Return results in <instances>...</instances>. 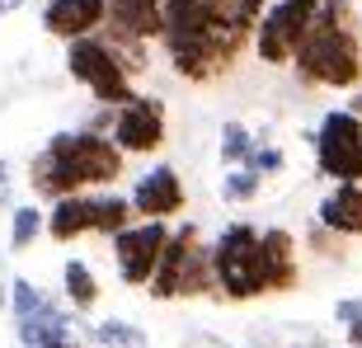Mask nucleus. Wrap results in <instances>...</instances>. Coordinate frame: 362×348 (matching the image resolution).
I'll return each instance as SVG.
<instances>
[{
	"instance_id": "aec40b11",
	"label": "nucleus",
	"mask_w": 362,
	"mask_h": 348,
	"mask_svg": "<svg viewBox=\"0 0 362 348\" xmlns=\"http://www.w3.org/2000/svg\"><path fill=\"white\" fill-rule=\"evenodd\" d=\"M62 296H66L71 311H94L99 306V278H94V268L85 259H66L62 264Z\"/></svg>"
},
{
	"instance_id": "c756f323",
	"label": "nucleus",
	"mask_w": 362,
	"mask_h": 348,
	"mask_svg": "<svg viewBox=\"0 0 362 348\" xmlns=\"http://www.w3.org/2000/svg\"><path fill=\"white\" fill-rule=\"evenodd\" d=\"M344 344H349V348H362V320H358V325H349V330H344Z\"/></svg>"
},
{
	"instance_id": "4468645a",
	"label": "nucleus",
	"mask_w": 362,
	"mask_h": 348,
	"mask_svg": "<svg viewBox=\"0 0 362 348\" xmlns=\"http://www.w3.org/2000/svg\"><path fill=\"white\" fill-rule=\"evenodd\" d=\"M202 231L198 221H179L175 231H170V245H165V255H160V268H156V278H151V301H179V273H184V255H188V245L198 240Z\"/></svg>"
},
{
	"instance_id": "2f4dec72",
	"label": "nucleus",
	"mask_w": 362,
	"mask_h": 348,
	"mask_svg": "<svg viewBox=\"0 0 362 348\" xmlns=\"http://www.w3.org/2000/svg\"><path fill=\"white\" fill-rule=\"evenodd\" d=\"M47 348H85L81 339H57V344H47Z\"/></svg>"
},
{
	"instance_id": "dca6fc26",
	"label": "nucleus",
	"mask_w": 362,
	"mask_h": 348,
	"mask_svg": "<svg viewBox=\"0 0 362 348\" xmlns=\"http://www.w3.org/2000/svg\"><path fill=\"white\" fill-rule=\"evenodd\" d=\"M47 236L57 245H71L81 236H94V193H71V198L47 207Z\"/></svg>"
},
{
	"instance_id": "5701e85b",
	"label": "nucleus",
	"mask_w": 362,
	"mask_h": 348,
	"mask_svg": "<svg viewBox=\"0 0 362 348\" xmlns=\"http://www.w3.org/2000/svg\"><path fill=\"white\" fill-rule=\"evenodd\" d=\"M255 146H259V132H250L245 122H226L221 127V165L226 170H240L255 156Z\"/></svg>"
},
{
	"instance_id": "9b49d317",
	"label": "nucleus",
	"mask_w": 362,
	"mask_h": 348,
	"mask_svg": "<svg viewBox=\"0 0 362 348\" xmlns=\"http://www.w3.org/2000/svg\"><path fill=\"white\" fill-rule=\"evenodd\" d=\"M127 198H132L136 221H175V216L188 207L184 179H179L175 165H151V170L132 184Z\"/></svg>"
},
{
	"instance_id": "393cba45",
	"label": "nucleus",
	"mask_w": 362,
	"mask_h": 348,
	"mask_svg": "<svg viewBox=\"0 0 362 348\" xmlns=\"http://www.w3.org/2000/svg\"><path fill=\"white\" fill-rule=\"evenodd\" d=\"M259 188H264V179H259L255 170H226V179H221V202H255Z\"/></svg>"
},
{
	"instance_id": "72a5a7b5",
	"label": "nucleus",
	"mask_w": 362,
	"mask_h": 348,
	"mask_svg": "<svg viewBox=\"0 0 362 348\" xmlns=\"http://www.w3.org/2000/svg\"><path fill=\"white\" fill-rule=\"evenodd\" d=\"M334 348H349V344H334Z\"/></svg>"
},
{
	"instance_id": "1a4fd4ad",
	"label": "nucleus",
	"mask_w": 362,
	"mask_h": 348,
	"mask_svg": "<svg viewBox=\"0 0 362 348\" xmlns=\"http://www.w3.org/2000/svg\"><path fill=\"white\" fill-rule=\"evenodd\" d=\"M170 137V118H165V99L156 94H136L127 108H118L113 122V141L122 156H156Z\"/></svg>"
},
{
	"instance_id": "0eeeda50",
	"label": "nucleus",
	"mask_w": 362,
	"mask_h": 348,
	"mask_svg": "<svg viewBox=\"0 0 362 348\" xmlns=\"http://www.w3.org/2000/svg\"><path fill=\"white\" fill-rule=\"evenodd\" d=\"M310 146L315 170L329 184H362V118H353L349 108H329L310 132Z\"/></svg>"
},
{
	"instance_id": "2eb2a0df",
	"label": "nucleus",
	"mask_w": 362,
	"mask_h": 348,
	"mask_svg": "<svg viewBox=\"0 0 362 348\" xmlns=\"http://www.w3.org/2000/svg\"><path fill=\"white\" fill-rule=\"evenodd\" d=\"M165 0H108V28L132 33L141 42H160L165 38Z\"/></svg>"
},
{
	"instance_id": "9d476101",
	"label": "nucleus",
	"mask_w": 362,
	"mask_h": 348,
	"mask_svg": "<svg viewBox=\"0 0 362 348\" xmlns=\"http://www.w3.org/2000/svg\"><path fill=\"white\" fill-rule=\"evenodd\" d=\"M301 282V240L287 226H264L259 236V287L264 296L296 292Z\"/></svg>"
},
{
	"instance_id": "f03ea898",
	"label": "nucleus",
	"mask_w": 362,
	"mask_h": 348,
	"mask_svg": "<svg viewBox=\"0 0 362 348\" xmlns=\"http://www.w3.org/2000/svg\"><path fill=\"white\" fill-rule=\"evenodd\" d=\"M160 47H165V62L175 66L179 81L212 85V81H221V76L235 71V62H240V52L250 47V38L235 33V28H226L212 14V28H207V33H193V38H160Z\"/></svg>"
},
{
	"instance_id": "b1692460",
	"label": "nucleus",
	"mask_w": 362,
	"mask_h": 348,
	"mask_svg": "<svg viewBox=\"0 0 362 348\" xmlns=\"http://www.w3.org/2000/svg\"><path fill=\"white\" fill-rule=\"evenodd\" d=\"M47 301H52V296L42 292L38 282H28V278H14L10 282V315H14V320H33Z\"/></svg>"
},
{
	"instance_id": "423d86ee",
	"label": "nucleus",
	"mask_w": 362,
	"mask_h": 348,
	"mask_svg": "<svg viewBox=\"0 0 362 348\" xmlns=\"http://www.w3.org/2000/svg\"><path fill=\"white\" fill-rule=\"evenodd\" d=\"M320 19V0H273L255 28V57L264 66H292Z\"/></svg>"
},
{
	"instance_id": "a211bd4d",
	"label": "nucleus",
	"mask_w": 362,
	"mask_h": 348,
	"mask_svg": "<svg viewBox=\"0 0 362 348\" xmlns=\"http://www.w3.org/2000/svg\"><path fill=\"white\" fill-rule=\"evenodd\" d=\"M198 296H221L216 292V268H212V240H193L184 255V273H179V301H198Z\"/></svg>"
},
{
	"instance_id": "f8f14e48",
	"label": "nucleus",
	"mask_w": 362,
	"mask_h": 348,
	"mask_svg": "<svg viewBox=\"0 0 362 348\" xmlns=\"http://www.w3.org/2000/svg\"><path fill=\"white\" fill-rule=\"evenodd\" d=\"M108 24V0H47L42 5V28L62 42L94 38Z\"/></svg>"
},
{
	"instance_id": "6ab92c4d",
	"label": "nucleus",
	"mask_w": 362,
	"mask_h": 348,
	"mask_svg": "<svg viewBox=\"0 0 362 348\" xmlns=\"http://www.w3.org/2000/svg\"><path fill=\"white\" fill-rule=\"evenodd\" d=\"M132 221H136V212H132V198H127V193H113V188H99V193H94V236L113 240V236H122Z\"/></svg>"
},
{
	"instance_id": "39448f33",
	"label": "nucleus",
	"mask_w": 362,
	"mask_h": 348,
	"mask_svg": "<svg viewBox=\"0 0 362 348\" xmlns=\"http://www.w3.org/2000/svg\"><path fill=\"white\" fill-rule=\"evenodd\" d=\"M66 71H71V81H81L94 94V104H104V108H127L136 99V85L127 76V66L113 57V47L99 33L66 42Z\"/></svg>"
},
{
	"instance_id": "bb28decb",
	"label": "nucleus",
	"mask_w": 362,
	"mask_h": 348,
	"mask_svg": "<svg viewBox=\"0 0 362 348\" xmlns=\"http://www.w3.org/2000/svg\"><path fill=\"white\" fill-rule=\"evenodd\" d=\"M282 165H287V156H282V146H273V141H259L255 156L240 165V170H255L259 179H269V174H282Z\"/></svg>"
},
{
	"instance_id": "cd10ccee",
	"label": "nucleus",
	"mask_w": 362,
	"mask_h": 348,
	"mask_svg": "<svg viewBox=\"0 0 362 348\" xmlns=\"http://www.w3.org/2000/svg\"><path fill=\"white\" fill-rule=\"evenodd\" d=\"M334 320L349 330V325L362 320V296H344V301H334Z\"/></svg>"
},
{
	"instance_id": "a878e982",
	"label": "nucleus",
	"mask_w": 362,
	"mask_h": 348,
	"mask_svg": "<svg viewBox=\"0 0 362 348\" xmlns=\"http://www.w3.org/2000/svg\"><path fill=\"white\" fill-rule=\"evenodd\" d=\"M301 250H306V255H315V259H339V255H344V240H339L329 226L310 221V226H306V240H301Z\"/></svg>"
},
{
	"instance_id": "c85d7f7f",
	"label": "nucleus",
	"mask_w": 362,
	"mask_h": 348,
	"mask_svg": "<svg viewBox=\"0 0 362 348\" xmlns=\"http://www.w3.org/2000/svg\"><path fill=\"white\" fill-rule=\"evenodd\" d=\"M5 202H10V165L0 161V207H5Z\"/></svg>"
},
{
	"instance_id": "f257e3e1",
	"label": "nucleus",
	"mask_w": 362,
	"mask_h": 348,
	"mask_svg": "<svg viewBox=\"0 0 362 348\" xmlns=\"http://www.w3.org/2000/svg\"><path fill=\"white\" fill-rule=\"evenodd\" d=\"M301 85L320 90H362V33L358 28H325L315 24L310 38L292 62Z\"/></svg>"
},
{
	"instance_id": "473e14b6",
	"label": "nucleus",
	"mask_w": 362,
	"mask_h": 348,
	"mask_svg": "<svg viewBox=\"0 0 362 348\" xmlns=\"http://www.w3.org/2000/svg\"><path fill=\"white\" fill-rule=\"evenodd\" d=\"M287 348H310V344H287Z\"/></svg>"
},
{
	"instance_id": "412c9836",
	"label": "nucleus",
	"mask_w": 362,
	"mask_h": 348,
	"mask_svg": "<svg viewBox=\"0 0 362 348\" xmlns=\"http://www.w3.org/2000/svg\"><path fill=\"white\" fill-rule=\"evenodd\" d=\"M38 236H47V212H42L38 202L14 207V216H10V250H14V255H24V250L38 245Z\"/></svg>"
},
{
	"instance_id": "4be33fe9",
	"label": "nucleus",
	"mask_w": 362,
	"mask_h": 348,
	"mask_svg": "<svg viewBox=\"0 0 362 348\" xmlns=\"http://www.w3.org/2000/svg\"><path fill=\"white\" fill-rule=\"evenodd\" d=\"M90 339L99 348H151V335H146V330H141V325H132V320H118V315H113V320H99L90 330Z\"/></svg>"
},
{
	"instance_id": "f3484780",
	"label": "nucleus",
	"mask_w": 362,
	"mask_h": 348,
	"mask_svg": "<svg viewBox=\"0 0 362 348\" xmlns=\"http://www.w3.org/2000/svg\"><path fill=\"white\" fill-rule=\"evenodd\" d=\"M28 184H33V193H38L42 202H62V198H71V193H85L81 179L71 174V165H62L57 156H47V151H38V156L28 161Z\"/></svg>"
},
{
	"instance_id": "7c9ffc66",
	"label": "nucleus",
	"mask_w": 362,
	"mask_h": 348,
	"mask_svg": "<svg viewBox=\"0 0 362 348\" xmlns=\"http://www.w3.org/2000/svg\"><path fill=\"white\" fill-rule=\"evenodd\" d=\"M344 108H349L353 118H362V90H353V99H349V104H344Z\"/></svg>"
},
{
	"instance_id": "6e6552de",
	"label": "nucleus",
	"mask_w": 362,
	"mask_h": 348,
	"mask_svg": "<svg viewBox=\"0 0 362 348\" xmlns=\"http://www.w3.org/2000/svg\"><path fill=\"white\" fill-rule=\"evenodd\" d=\"M170 221H132V226L113 236V264H118V282L122 287H151L156 268H160V255L170 245Z\"/></svg>"
},
{
	"instance_id": "ddd939ff",
	"label": "nucleus",
	"mask_w": 362,
	"mask_h": 348,
	"mask_svg": "<svg viewBox=\"0 0 362 348\" xmlns=\"http://www.w3.org/2000/svg\"><path fill=\"white\" fill-rule=\"evenodd\" d=\"M315 221L329 226L339 240H362V184H334L315 207Z\"/></svg>"
},
{
	"instance_id": "20e7f679",
	"label": "nucleus",
	"mask_w": 362,
	"mask_h": 348,
	"mask_svg": "<svg viewBox=\"0 0 362 348\" xmlns=\"http://www.w3.org/2000/svg\"><path fill=\"white\" fill-rule=\"evenodd\" d=\"M259 236H264V226H255V221H230L212 240V268H216L221 301L264 296V287H259Z\"/></svg>"
},
{
	"instance_id": "7ed1b4c3",
	"label": "nucleus",
	"mask_w": 362,
	"mask_h": 348,
	"mask_svg": "<svg viewBox=\"0 0 362 348\" xmlns=\"http://www.w3.org/2000/svg\"><path fill=\"white\" fill-rule=\"evenodd\" d=\"M47 156H57L62 165H71V174L81 179L85 193H99V188H113L122 179V165L127 156L118 151V141L104 132H90V127H66V132L47 137Z\"/></svg>"
}]
</instances>
